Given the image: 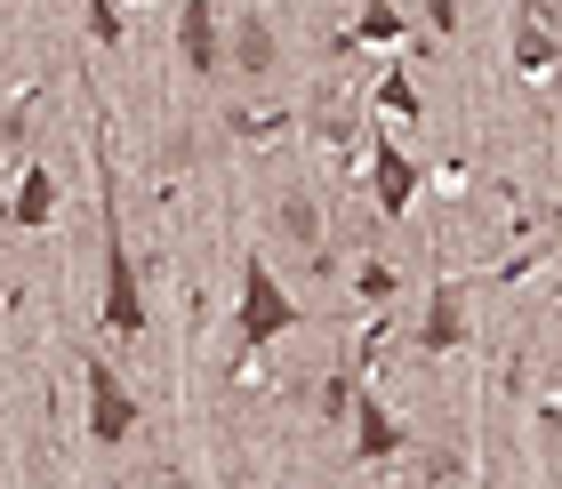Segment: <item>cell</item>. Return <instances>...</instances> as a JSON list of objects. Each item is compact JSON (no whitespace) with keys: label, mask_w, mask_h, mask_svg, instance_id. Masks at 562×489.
<instances>
[{"label":"cell","mask_w":562,"mask_h":489,"mask_svg":"<svg viewBox=\"0 0 562 489\" xmlns=\"http://www.w3.org/2000/svg\"><path fill=\"white\" fill-rule=\"evenodd\" d=\"M402 418H386V401H370V394H353V457L362 466H386V457H402Z\"/></svg>","instance_id":"5b68a950"},{"label":"cell","mask_w":562,"mask_h":489,"mask_svg":"<svg viewBox=\"0 0 562 489\" xmlns=\"http://www.w3.org/2000/svg\"><path fill=\"white\" fill-rule=\"evenodd\" d=\"M539 9H562V0H539Z\"/></svg>","instance_id":"5bb4252c"},{"label":"cell","mask_w":562,"mask_h":489,"mask_svg":"<svg viewBox=\"0 0 562 489\" xmlns=\"http://www.w3.org/2000/svg\"><path fill=\"white\" fill-rule=\"evenodd\" d=\"M48 217H57V177L24 169L16 177V201H9V225H48Z\"/></svg>","instance_id":"9c48e42d"},{"label":"cell","mask_w":562,"mask_h":489,"mask_svg":"<svg viewBox=\"0 0 562 489\" xmlns=\"http://www.w3.org/2000/svg\"><path fill=\"white\" fill-rule=\"evenodd\" d=\"M290 321H297V305H290V289H281V273L266 265V257H249V265H241V314H234V338H241V353L273 345Z\"/></svg>","instance_id":"6da1fadb"},{"label":"cell","mask_w":562,"mask_h":489,"mask_svg":"<svg viewBox=\"0 0 562 489\" xmlns=\"http://www.w3.org/2000/svg\"><path fill=\"white\" fill-rule=\"evenodd\" d=\"M105 329L113 338H137L145 329V289H137V257L121 241V209L105 193Z\"/></svg>","instance_id":"7a4b0ae2"},{"label":"cell","mask_w":562,"mask_h":489,"mask_svg":"<svg viewBox=\"0 0 562 489\" xmlns=\"http://www.w3.org/2000/svg\"><path fill=\"white\" fill-rule=\"evenodd\" d=\"M273 225H281V234H290L297 249H322V209H314L305 193H290V201H281V209H273Z\"/></svg>","instance_id":"30bf717a"},{"label":"cell","mask_w":562,"mask_h":489,"mask_svg":"<svg viewBox=\"0 0 562 489\" xmlns=\"http://www.w3.org/2000/svg\"><path fill=\"white\" fill-rule=\"evenodd\" d=\"M394 289V265H378V257H370V265H362V297H386Z\"/></svg>","instance_id":"4fadbf2b"},{"label":"cell","mask_w":562,"mask_h":489,"mask_svg":"<svg viewBox=\"0 0 562 489\" xmlns=\"http://www.w3.org/2000/svg\"><path fill=\"white\" fill-rule=\"evenodd\" d=\"M458 338H467V297L442 281V289H434V314H426V329H418V345H426V353H450Z\"/></svg>","instance_id":"ba28073f"},{"label":"cell","mask_w":562,"mask_h":489,"mask_svg":"<svg viewBox=\"0 0 562 489\" xmlns=\"http://www.w3.org/2000/svg\"><path fill=\"white\" fill-rule=\"evenodd\" d=\"M81 377H89V442H130V433H137V394L121 385V369L89 362Z\"/></svg>","instance_id":"3957f363"},{"label":"cell","mask_w":562,"mask_h":489,"mask_svg":"<svg viewBox=\"0 0 562 489\" xmlns=\"http://www.w3.org/2000/svg\"><path fill=\"white\" fill-rule=\"evenodd\" d=\"M225 65H234L241 81H266V72L281 65V33H273L266 16H241L234 33H225Z\"/></svg>","instance_id":"8992f818"},{"label":"cell","mask_w":562,"mask_h":489,"mask_svg":"<svg viewBox=\"0 0 562 489\" xmlns=\"http://www.w3.org/2000/svg\"><path fill=\"white\" fill-rule=\"evenodd\" d=\"M515 65H522V72H547V65H554V41H547V24H530V16L515 24Z\"/></svg>","instance_id":"7c38bea8"},{"label":"cell","mask_w":562,"mask_h":489,"mask_svg":"<svg viewBox=\"0 0 562 489\" xmlns=\"http://www.w3.org/2000/svg\"><path fill=\"white\" fill-rule=\"evenodd\" d=\"M177 57H186V72H201V81L225 72V24H217L210 0H186V9H177Z\"/></svg>","instance_id":"277c9868"},{"label":"cell","mask_w":562,"mask_h":489,"mask_svg":"<svg viewBox=\"0 0 562 489\" xmlns=\"http://www.w3.org/2000/svg\"><path fill=\"white\" fill-rule=\"evenodd\" d=\"M346 41H378V48L402 41V9H394V0H362V16H353Z\"/></svg>","instance_id":"8fae6325"},{"label":"cell","mask_w":562,"mask_h":489,"mask_svg":"<svg viewBox=\"0 0 562 489\" xmlns=\"http://www.w3.org/2000/svg\"><path fill=\"white\" fill-rule=\"evenodd\" d=\"M370 193H378V209H386V217H402V209L418 201V161H411V152H394V145H378Z\"/></svg>","instance_id":"52a82bcc"}]
</instances>
